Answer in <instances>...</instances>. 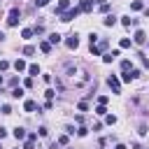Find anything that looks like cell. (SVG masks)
<instances>
[{
  "label": "cell",
  "instance_id": "6da1fadb",
  "mask_svg": "<svg viewBox=\"0 0 149 149\" xmlns=\"http://www.w3.org/2000/svg\"><path fill=\"white\" fill-rule=\"evenodd\" d=\"M79 12H81L79 7H70V9H65V12H63V14H58V16H61V21H72V19H77V16H79Z\"/></svg>",
  "mask_w": 149,
  "mask_h": 149
},
{
  "label": "cell",
  "instance_id": "7a4b0ae2",
  "mask_svg": "<svg viewBox=\"0 0 149 149\" xmlns=\"http://www.w3.org/2000/svg\"><path fill=\"white\" fill-rule=\"evenodd\" d=\"M19 19H21L19 7H12V9H9V14H7V26H16V23H19Z\"/></svg>",
  "mask_w": 149,
  "mask_h": 149
},
{
  "label": "cell",
  "instance_id": "3957f363",
  "mask_svg": "<svg viewBox=\"0 0 149 149\" xmlns=\"http://www.w3.org/2000/svg\"><path fill=\"white\" fill-rule=\"evenodd\" d=\"M107 84H109V88H112L114 93H121V84H119V79H116L114 74H112V77L107 79Z\"/></svg>",
  "mask_w": 149,
  "mask_h": 149
},
{
  "label": "cell",
  "instance_id": "277c9868",
  "mask_svg": "<svg viewBox=\"0 0 149 149\" xmlns=\"http://www.w3.org/2000/svg\"><path fill=\"white\" fill-rule=\"evenodd\" d=\"M133 42H135V44H144V42H147L144 30H137V33H135V37H133Z\"/></svg>",
  "mask_w": 149,
  "mask_h": 149
},
{
  "label": "cell",
  "instance_id": "5b68a950",
  "mask_svg": "<svg viewBox=\"0 0 149 149\" xmlns=\"http://www.w3.org/2000/svg\"><path fill=\"white\" fill-rule=\"evenodd\" d=\"M35 140H37V133H30L28 135V142L23 144V149H35Z\"/></svg>",
  "mask_w": 149,
  "mask_h": 149
},
{
  "label": "cell",
  "instance_id": "8992f818",
  "mask_svg": "<svg viewBox=\"0 0 149 149\" xmlns=\"http://www.w3.org/2000/svg\"><path fill=\"white\" fill-rule=\"evenodd\" d=\"M65 44H68L70 49H77V47H79V40H77V35H70V37L65 40Z\"/></svg>",
  "mask_w": 149,
  "mask_h": 149
},
{
  "label": "cell",
  "instance_id": "52a82bcc",
  "mask_svg": "<svg viewBox=\"0 0 149 149\" xmlns=\"http://www.w3.org/2000/svg\"><path fill=\"white\" fill-rule=\"evenodd\" d=\"M65 9H70V0H61L58 7H56V14H63Z\"/></svg>",
  "mask_w": 149,
  "mask_h": 149
},
{
  "label": "cell",
  "instance_id": "ba28073f",
  "mask_svg": "<svg viewBox=\"0 0 149 149\" xmlns=\"http://www.w3.org/2000/svg\"><path fill=\"white\" fill-rule=\"evenodd\" d=\"M79 9H81V12H91V9H93V0H81V2H79Z\"/></svg>",
  "mask_w": 149,
  "mask_h": 149
},
{
  "label": "cell",
  "instance_id": "9c48e42d",
  "mask_svg": "<svg viewBox=\"0 0 149 149\" xmlns=\"http://www.w3.org/2000/svg\"><path fill=\"white\" fill-rule=\"evenodd\" d=\"M23 109H26V112H35V109H37V102H35V100H26V102H23Z\"/></svg>",
  "mask_w": 149,
  "mask_h": 149
},
{
  "label": "cell",
  "instance_id": "30bf717a",
  "mask_svg": "<svg viewBox=\"0 0 149 149\" xmlns=\"http://www.w3.org/2000/svg\"><path fill=\"white\" fill-rule=\"evenodd\" d=\"M14 70H16V72H23V70H26V61H21V58L14 61Z\"/></svg>",
  "mask_w": 149,
  "mask_h": 149
},
{
  "label": "cell",
  "instance_id": "8fae6325",
  "mask_svg": "<svg viewBox=\"0 0 149 149\" xmlns=\"http://www.w3.org/2000/svg\"><path fill=\"white\" fill-rule=\"evenodd\" d=\"M121 23H123L126 28H130V26H135L137 21H135V19H130V16H123V19H121Z\"/></svg>",
  "mask_w": 149,
  "mask_h": 149
},
{
  "label": "cell",
  "instance_id": "7c38bea8",
  "mask_svg": "<svg viewBox=\"0 0 149 149\" xmlns=\"http://www.w3.org/2000/svg\"><path fill=\"white\" fill-rule=\"evenodd\" d=\"M14 137L16 140H23L26 137V128H14Z\"/></svg>",
  "mask_w": 149,
  "mask_h": 149
},
{
  "label": "cell",
  "instance_id": "4fadbf2b",
  "mask_svg": "<svg viewBox=\"0 0 149 149\" xmlns=\"http://www.w3.org/2000/svg\"><path fill=\"white\" fill-rule=\"evenodd\" d=\"M21 35H23V40H30V37L35 35V30H33V28H23V33H21Z\"/></svg>",
  "mask_w": 149,
  "mask_h": 149
},
{
  "label": "cell",
  "instance_id": "5bb4252c",
  "mask_svg": "<svg viewBox=\"0 0 149 149\" xmlns=\"http://www.w3.org/2000/svg\"><path fill=\"white\" fill-rule=\"evenodd\" d=\"M49 42H51V44H58V42H61V35H58V33H51V35H49Z\"/></svg>",
  "mask_w": 149,
  "mask_h": 149
},
{
  "label": "cell",
  "instance_id": "9a60e30c",
  "mask_svg": "<svg viewBox=\"0 0 149 149\" xmlns=\"http://www.w3.org/2000/svg\"><path fill=\"white\" fill-rule=\"evenodd\" d=\"M40 49H42L44 54H49V51H51V42H42V44H40Z\"/></svg>",
  "mask_w": 149,
  "mask_h": 149
},
{
  "label": "cell",
  "instance_id": "2e32d148",
  "mask_svg": "<svg viewBox=\"0 0 149 149\" xmlns=\"http://www.w3.org/2000/svg\"><path fill=\"white\" fill-rule=\"evenodd\" d=\"M114 23H116V16H112V14H109V16L105 19V26H114Z\"/></svg>",
  "mask_w": 149,
  "mask_h": 149
},
{
  "label": "cell",
  "instance_id": "e0dca14e",
  "mask_svg": "<svg viewBox=\"0 0 149 149\" xmlns=\"http://www.w3.org/2000/svg\"><path fill=\"white\" fill-rule=\"evenodd\" d=\"M119 47H121V49H128V47H130V40H128V37H123V40L119 42Z\"/></svg>",
  "mask_w": 149,
  "mask_h": 149
},
{
  "label": "cell",
  "instance_id": "ac0fdd59",
  "mask_svg": "<svg viewBox=\"0 0 149 149\" xmlns=\"http://www.w3.org/2000/svg\"><path fill=\"white\" fill-rule=\"evenodd\" d=\"M12 98H23V88H14L12 91Z\"/></svg>",
  "mask_w": 149,
  "mask_h": 149
},
{
  "label": "cell",
  "instance_id": "d6986e66",
  "mask_svg": "<svg viewBox=\"0 0 149 149\" xmlns=\"http://www.w3.org/2000/svg\"><path fill=\"white\" fill-rule=\"evenodd\" d=\"M105 121H107L109 126H114V123H116V116H114V114H107V116H105Z\"/></svg>",
  "mask_w": 149,
  "mask_h": 149
},
{
  "label": "cell",
  "instance_id": "ffe728a7",
  "mask_svg": "<svg viewBox=\"0 0 149 149\" xmlns=\"http://www.w3.org/2000/svg\"><path fill=\"white\" fill-rule=\"evenodd\" d=\"M121 70L128 72V70H130V61H121Z\"/></svg>",
  "mask_w": 149,
  "mask_h": 149
},
{
  "label": "cell",
  "instance_id": "44dd1931",
  "mask_svg": "<svg viewBox=\"0 0 149 149\" xmlns=\"http://www.w3.org/2000/svg\"><path fill=\"white\" fill-rule=\"evenodd\" d=\"M95 114H100V116H102V114H107V109H105V105H98V107H95Z\"/></svg>",
  "mask_w": 149,
  "mask_h": 149
},
{
  "label": "cell",
  "instance_id": "7402d4cb",
  "mask_svg": "<svg viewBox=\"0 0 149 149\" xmlns=\"http://www.w3.org/2000/svg\"><path fill=\"white\" fill-rule=\"evenodd\" d=\"M130 9H142V2H140V0H135V2L130 5Z\"/></svg>",
  "mask_w": 149,
  "mask_h": 149
},
{
  "label": "cell",
  "instance_id": "603a6c76",
  "mask_svg": "<svg viewBox=\"0 0 149 149\" xmlns=\"http://www.w3.org/2000/svg\"><path fill=\"white\" fill-rule=\"evenodd\" d=\"M23 54H26V56H33V54H35V49H33V47H26V49H23Z\"/></svg>",
  "mask_w": 149,
  "mask_h": 149
},
{
  "label": "cell",
  "instance_id": "cb8c5ba5",
  "mask_svg": "<svg viewBox=\"0 0 149 149\" xmlns=\"http://www.w3.org/2000/svg\"><path fill=\"white\" fill-rule=\"evenodd\" d=\"M28 72H30V74H37V72H40V68H37V65H30V68H28Z\"/></svg>",
  "mask_w": 149,
  "mask_h": 149
},
{
  "label": "cell",
  "instance_id": "d4e9b609",
  "mask_svg": "<svg viewBox=\"0 0 149 149\" xmlns=\"http://www.w3.org/2000/svg\"><path fill=\"white\" fill-rule=\"evenodd\" d=\"M2 114H12V107L9 105H2Z\"/></svg>",
  "mask_w": 149,
  "mask_h": 149
},
{
  "label": "cell",
  "instance_id": "484cf974",
  "mask_svg": "<svg viewBox=\"0 0 149 149\" xmlns=\"http://www.w3.org/2000/svg\"><path fill=\"white\" fill-rule=\"evenodd\" d=\"M58 144H68V135H61L58 137Z\"/></svg>",
  "mask_w": 149,
  "mask_h": 149
},
{
  "label": "cell",
  "instance_id": "4316f807",
  "mask_svg": "<svg viewBox=\"0 0 149 149\" xmlns=\"http://www.w3.org/2000/svg\"><path fill=\"white\" fill-rule=\"evenodd\" d=\"M35 5L37 7H44V5H49V0H35Z\"/></svg>",
  "mask_w": 149,
  "mask_h": 149
},
{
  "label": "cell",
  "instance_id": "83f0119b",
  "mask_svg": "<svg viewBox=\"0 0 149 149\" xmlns=\"http://www.w3.org/2000/svg\"><path fill=\"white\" fill-rule=\"evenodd\" d=\"M7 68H9V63L7 61H0V70H7Z\"/></svg>",
  "mask_w": 149,
  "mask_h": 149
},
{
  "label": "cell",
  "instance_id": "f1b7e54d",
  "mask_svg": "<svg viewBox=\"0 0 149 149\" xmlns=\"http://www.w3.org/2000/svg\"><path fill=\"white\" fill-rule=\"evenodd\" d=\"M5 135H7V130H5V128H2V126H0V140H2V137H5Z\"/></svg>",
  "mask_w": 149,
  "mask_h": 149
},
{
  "label": "cell",
  "instance_id": "f546056e",
  "mask_svg": "<svg viewBox=\"0 0 149 149\" xmlns=\"http://www.w3.org/2000/svg\"><path fill=\"white\" fill-rule=\"evenodd\" d=\"M114 149H126V147H123V144H116V147H114Z\"/></svg>",
  "mask_w": 149,
  "mask_h": 149
},
{
  "label": "cell",
  "instance_id": "4dcf8cb0",
  "mask_svg": "<svg viewBox=\"0 0 149 149\" xmlns=\"http://www.w3.org/2000/svg\"><path fill=\"white\" fill-rule=\"evenodd\" d=\"M0 84H2V77H0Z\"/></svg>",
  "mask_w": 149,
  "mask_h": 149
},
{
  "label": "cell",
  "instance_id": "1f68e13d",
  "mask_svg": "<svg viewBox=\"0 0 149 149\" xmlns=\"http://www.w3.org/2000/svg\"><path fill=\"white\" fill-rule=\"evenodd\" d=\"M0 149H2V147H0Z\"/></svg>",
  "mask_w": 149,
  "mask_h": 149
},
{
  "label": "cell",
  "instance_id": "d6a6232c",
  "mask_svg": "<svg viewBox=\"0 0 149 149\" xmlns=\"http://www.w3.org/2000/svg\"><path fill=\"white\" fill-rule=\"evenodd\" d=\"M0 2H2V0H0Z\"/></svg>",
  "mask_w": 149,
  "mask_h": 149
}]
</instances>
